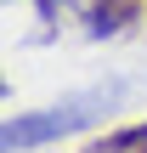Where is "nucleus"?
I'll return each mask as SVG.
<instances>
[{
	"label": "nucleus",
	"instance_id": "obj_1",
	"mask_svg": "<svg viewBox=\"0 0 147 153\" xmlns=\"http://www.w3.org/2000/svg\"><path fill=\"white\" fill-rule=\"evenodd\" d=\"M113 108V91H91V97H68L57 108H40V114H11L6 131H0V148L6 153H23V148H45L57 136H74L85 131L91 119H102Z\"/></svg>",
	"mask_w": 147,
	"mask_h": 153
},
{
	"label": "nucleus",
	"instance_id": "obj_4",
	"mask_svg": "<svg viewBox=\"0 0 147 153\" xmlns=\"http://www.w3.org/2000/svg\"><path fill=\"white\" fill-rule=\"evenodd\" d=\"M34 6H40V17H45V23H51V17H57V6H62V0H34Z\"/></svg>",
	"mask_w": 147,
	"mask_h": 153
},
{
	"label": "nucleus",
	"instance_id": "obj_3",
	"mask_svg": "<svg viewBox=\"0 0 147 153\" xmlns=\"http://www.w3.org/2000/svg\"><path fill=\"white\" fill-rule=\"evenodd\" d=\"M125 17H130V6H125V0H96V11L85 17V23H91V40L119 34V28H125Z\"/></svg>",
	"mask_w": 147,
	"mask_h": 153
},
{
	"label": "nucleus",
	"instance_id": "obj_2",
	"mask_svg": "<svg viewBox=\"0 0 147 153\" xmlns=\"http://www.w3.org/2000/svg\"><path fill=\"white\" fill-rule=\"evenodd\" d=\"M85 153H147V119H142V125H119V131H108L102 142H91Z\"/></svg>",
	"mask_w": 147,
	"mask_h": 153
}]
</instances>
